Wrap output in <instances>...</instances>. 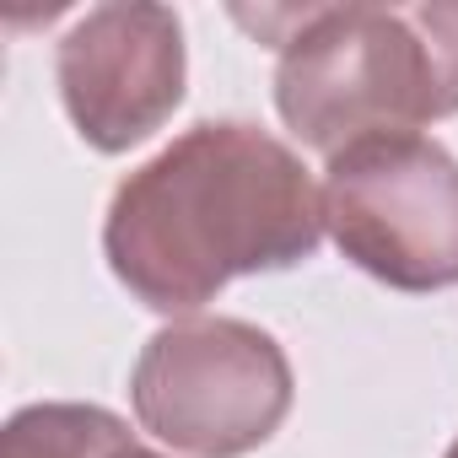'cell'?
<instances>
[{
    "mask_svg": "<svg viewBox=\"0 0 458 458\" xmlns=\"http://www.w3.org/2000/svg\"><path fill=\"white\" fill-rule=\"evenodd\" d=\"M135 447L130 420L103 404H28L0 431V458H124Z\"/></svg>",
    "mask_w": 458,
    "mask_h": 458,
    "instance_id": "6",
    "label": "cell"
},
{
    "mask_svg": "<svg viewBox=\"0 0 458 458\" xmlns=\"http://www.w3.org/2000/svg\"><path fill=\"white\" fill-rule=\"evenodd\" d=\"M292 361L249 318H178L157 329L130 372L140 431L189 458H243L292 415Z\"/></svg>",
    "mask_w": 458,
    "mask_h": 458,
    "instance_id": "3",
    "label": "cell"
},
{
    "mask_svg": "<svg viewBox=\"0 0 458 458\" xmlns=\"http://www.w3.org/2000/svg\"><path fill=\"white\" fill-rule=\"evenodd\" d=\"M442 458H458V437H453V447H447V453H442Z\"/></svg>",
    "mask_w": 458,
    "mask_h": 458,
    "instance_id": "8",
    "label": "cell"
},
{
    "mask_svg": "<svg viewBox=\"0 0 458 458\" xmlns=\"http://www.w3.org/2000/svg\"><path fill=\"white\" fill-rule=\"evenodd\" d=\"M55 81L76 135L92 151L119 157L151 140L183 103L189 81L178 12L151 0L92 6L55 49Z\"/></svg>",
    "mask_w": 458,
    "mask_h": 458,
    "instance_id": "5",
    "label": "cell"
},
{
    "mask_svg": "<svg viewBox=\"0 0 458 458\" xmlns=\"http://www.w3.org/2000/svg\"><path fill=\"white\" fill-rule=\"evenodd\" d=\"M124 458H167V453H151V447H135V453H124Z\"/></svg>",
    "mask_w": 458,
    "mask_h": 458,
    "instance_id": "7",
    "label": "cell"
},
{
    "mask_svg": "<svg viewBox=\"0 0 458 458\" xmlns=\"http://www.w3.org/2000/svg\"><path fill=\"white\" fill-rule=\"evenodd\" d=\"M324 233L394 292L458 286V157L420 135H361L324 167Z\"/></svg>",
    "mask_w": 458,
    "mask_h": 458,
    "instance_id": "4",
    "label": "cell"
},
{
    "mask_svg": "<svg viewBox=\"0 0 458 458\" xmlns=\"http://www.w3.org/2000/svg\"><path fill=\"white\" fill-rule=\"evenodd\" d=\"M324 189L308 162L249 119H199L108 199L103 254L151 313H199L243 276L313 259Z\"/></svg>",
    "mask_w": 458,
    "mask_h": 458,
    "instance_id": "1",
    "label": "cell"
},
{
    "mask_svg": "<svg viewBox=\"0 0 458 458\" xmlns=\"http://www.w3.org/2000/svg\"><path fill=\"white\" fill-rule=\"evenodd\" d=\"M281 124L335 157L361 135H404L458 114V0L297 6L276 65Z\"/></svg>",
    "mask_w": 458,
    "mask_h": 458,
    "instance_id": "2",
    "label": "cell"
}]
</instances>
